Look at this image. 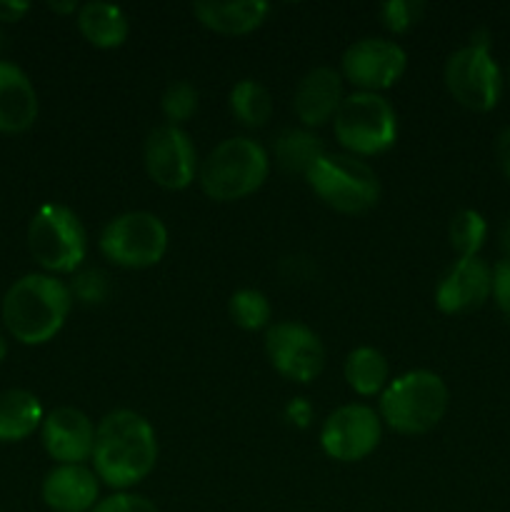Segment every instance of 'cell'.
<instances>
[{
  "instance_id": "1",
  "label": "cell",
  "mask_w": 510,
  "mask_h": 512,
  "mask_svg": "<svg viewBox=\"0 0 510 512\" xmlns=\"http://www.w3.org/2000/svg\"><path fill=\"white\" fill-rule=\"evenodd\" d=\"M93 473L108 488L128 490L153 473L158 435L148 418L135 410H113L95 428Z\"/></svg>"
},
{
  "instance_id": "2",
  "label": "cell",
  "mask_w": 510,
  "mask_h": 512,
  "mask_svg": "<svg viewBox=\"0 0 510 512\" xmlns=\"http://www.w3.org/2000/svg\"><path fill=\"white\" fill-rule=\"evenodd\" d=\"M73 308L70 285L55 275L30 273L15 280L3 298V323L23 345H43L60 333Z\"/></svg>"
},
{
  "instance_id": "3",
  "label": "cell",
  "mask_w": 510,
  "mask_h": 512,
  "mask_svg": "<svg viewBox=\"0 0 510 512\" xmlns=\"http://www.w3.org/2000/svg\"><path fill=\"white\" fill-rule=\"evenodd\" d=\"M450 393L433 370H408L385 385L378 415L400 435H423L443 420Z\"/></svg>"
},
{
  "instance_id": "4",
  "label": "cell",
  "mask_w": 510,
  "mask_h": 512,
  "mask_svg": "<svg viewBox=\"0 0 510 512\" xmlns=\"http://www.w3.org/2000/svg\"><path fill=\"white\" fill-rule=\"evenodd\" d=\"M268 173L270 158L263 145L245 135H235L210 150L198 168V183L208 198L230 203L255 193Z\"/></svg>"
},
{
  "instance_id": "5",
  "label": "cell",
  "mask_w": 510,
  "mask_h": 512,
  "mask_svg": "<svg viewBox=\"0 0 510 512\" xmlns=\"http://www.w3.org/2000/svg\"><path fill=\"white\" fill-rule=\"evenodd\" d=\"M333 130L338 143L355 158L380 155L398 140V113L385 95L355 90L345 95L333 115Z\"/></svg>"
},
{
  "instance_id": "6",
  "label": "cell",
  "mask_w": 510,
  "mask_h": 512,
  "mask_svg": "<svg viewBox=\"0 0 510 512\" xmlns=\"http://www.w3.org/2000/svg\"><path fill=\"white\" fill-rule=\"evenodd\" d=\"M305 180L313 193L338 213L360 215L378 205V175L365 160L350 153H323Z\"/></svg>"
},
{
  "instance_id": "7",
  "label": "cell",
  "mask_w": 510,
  "mask_h": 512,
  "mask_svg": "<svg viewBox=\"0 0 510 512\" xmlns=\"http://www.w3.org/2000/svg\"><path fill=\"white\" fill-rule=\"evenodd\" d=\"M28 250L40 268L50 273H75L88 255V233L70 208L45 203L30 218Z\"/></svg>"
},
{
  "instance_id": "8",
  "label": "cell",
  "mask_w": 510,
  "mask_h": 512,
  "mask_svg": "<svg viewBox=\"0 0 510 512\" xmlns=\"http://www.w3.org/2000/svg\"><path fill=\"white\" fill-rule=\"evenodd\" d=\"M100 253L120 268L158 265L168 250V228L148 210H128L100 230Z\"/></svg>"
},
{
  "instance_id": "9",
  "label": "cell",
  "mask_w": 510,
  "mask_h": 512,
  "mask_svg": "<svg viewBox=\"0 0 510 512\" xmlns=\"http://www.w3.org/2000/svg\"><path fill=\"white\" fill-rule=\"evenodd\" d=\"M445 85L460 105L475 113H488L498 105L503 75L490 55L488 40L478 38L450 55L445 63Z\"/></svg>"
},
{
  "instance_id": "10",
  "label": "cell",
  "mask_w": 510,
  "mask_h": 512,
  "mask_svg": "<svg viewBox=\"0 0 510 512\" xmlns=\"http://www.w3.org/2000/svg\"><path fill=\"white\" fill-rule=\"evenodd\" d=\"M383 420L370 405L348 403L325 418L320 428V448L340 463H358L380 445Z\"/></svg>"
},
{
  "instance_id": "11",
  "label": "cell",
  "mask_w": 510,
  "mask_h": 512,
  "mask_svg": "<svg viewBox=\"0 0 510 512\" xmlns=\"http://www.w3.org/2000/svg\"><path fill=\"white\" fill-rule=\"evenodd\" d=\"M265 355L283 378L293 383H310L325 368L323 340L308 325L283 320L265 333Z\"/></svg>"
},
{
  "instance_id": "12",
  "label": "cell",
  "mask_w": 510,
  "mask_h": 512,
  "mask_svg": "<svg viewBox=\"0 0 510 512\" xmlns=\"http://www.w3.org/2000/svg\"><path fill=\"white\" fill-rule=\"evenodd\" d=\"M143 163L150 178L165 190H183L198 178V150L180 125L153 128L143 145Z\"/></svg>"
},
{
  "instance_id": "13",
  "label": "cell",
  "mask_w": 510,
  "mask_h": 512,
  "mask_svg": "<svg viewBox=\"0 0 510 512\" xmlns=\"http://www.w3.org/2000/svg\"><path fill=\"white\" fill-rule=\"evenodd\" d=\"M408 55L395 40L360 38L340 58V75L365 93H380L403 78Z\"/></svg>"
},
{
  "instance_id": "14",
  "label": "cell",
  "mask_w": 510,
  "mask_h": 512,
  "mask_svg": "<svg viewBox=\"0 0 510 512\" xmlns=\"http://www.w3.org/2000/svg\"><path fill=\"white\" fill-rule=\"evenodd\" d=\"M43 448L58 465H83L90 460L95 445V425L83 410L55 408L40 425Z\"/></svg>"
},
{
  "instance_id": "15",
  "label": "cell",
  "mask_w": 510,
  "mask_h": 512,
  "mask_svg": "<svg viewBox=\"0 0 510 512\" xmlns=\"http://www.w3.org/2000/svg\"><path fill=\"white\" fill-rule=\"evenodd\" d=\"M493 293V270L480 258H458L435 288L440 313L458 315L480 308Z\"/></svg>"
},
{
  "instance_id": "16",
  "label": "cell",
  "mask_w": 510,
  "mask_h": 512,
  "mask_svg": "<svg viewBox=\"0 0 510 512\" xmlns=\"http://www.w3.org/2000/svg\"><path fill=\"white\" fill-rule=\"evenodd\" d=\"M343 75L330 65L308 70L293 95V110L305 128H320L338 113L343 103Z\"/></svg>"
},
{
  "instance_id": "17",
  "label": "cell",
  "mask_w": 510,
  "mask_h": 512,
  "mask_svg": "<svg viewBox=\"0 0 510 512\" xmlns=\"http://www.w3.org/2000/svg\"><path fill=\"white\" fill-rule=\"evenodd\" d=\"M40 493L55 512H90L100 500V483L85 465H55L45 475Z\"/></svg>"
},
{
  "instance_id": "18",
  "label": "cell",
  "mask_w": 510,
  "mask_h": 512,
  "mask_svg": "<svg viewBox=\"0 0 510 512\" xmlns=\"http://www.w3.org/2000/svg\"><path fill=\"white\" fill-rule=\"evenodd\" d=\"M38 120V93L18 65L0 60V133H25Z\"/></svg>"
},
{
  "instance_id": "19",
  "label": "cell",
  "mask_w": 510,
  "mask_h": 512,
  "mask_svg": "<svg viewBox=\"0 0 510 512\" xmlns=\"http://www.w3.org/2000/svg\"><path fill=\"white\" fill-rule=\"evenodd\" d=\"M270 5L265 0H198L193 3V15L205 25L223 35L253 33L268 18Z\"/></svg>"
},
{
  "instance_id": "20",
  "label": "cell",
  "mask_w": 510,
  "mask_h": 512,
  "mask_svg": "<svg viewBox=\"0 0 510 512\" xmlns=\"http://www.w3.org/2000/svg\"><path fill=\"white\" fill-rule=\"evenodd\" d=\"M78 30L90 45L108 50L128 40L130 20L120 5L93 0L78 8Z\"/></svg>"
},
{
  "instance_id": "21",
  "label": "cell",
  "mask_w": 510,
  "mask_h": 512,
  "mask_svg": "<svg viewBox=\"0 0 510 512\" xmlns=\"http://www.w3.org/2000/svg\"><path fill=\"white\" fill-rule=\"evenodd\" d=\"M43 425V408L33 393L10 388L0 393V443H20Z\"/></svg>"
},
{
  "instance_id": "22",
  "label": "cell",
  "mask_w": 510,
  "mask_h": 512,
  "mask_svg": "<svg viewBox=\"0 0 510 512\" xmlns=\"http://www.w3.org/2000/svg\"><path fill=\"white\" fill-rule=\"evenodd\" d=\"M345 380L350 388L363 398L383 393L385 385L390 383V365L380 350L370 348V345H360V348L350 350L343 365Z\"/></svg>"
},
{
  "instance_id": "23",
  "label": "cell",
  "mask_w": 510,
  "mask_h": 512,
  "mask_svg": "<svg viewBox=\"0 0 510 512\" xmlns=\"http://www.w3.org/2000/svg\"><path fill=\"white\" fill-rule=\"evenodd\" d=\"M273 148H275V160H278L280 168H283L285 173H293V175L295 173L308 175V170L313 168V165L320 160V155L325 153L318 135L310 133L308 128L280 130Z\"/></svg>"
},
{
  "instance_id": "24",
  "label": "cell",
  "mask_w": 510,
  "mask_h": 512,
  "mask_svg": "<svg viewBox=\"0 0 510 512\" xmlns=\"http://www.w3.org/2000/svg\"><path fill=\"white\" fill-rule=\"evenodd\" d=\"M230 113L248 128H260L273 115V98L263 83L245 78L230 90Z\"/></svg>"
},
{
  "instance_id": "25",
  "label": "cell",
  "mask_w": 510,
  "mask_h": 512,
  "mask_svg": "<svg viewBox=\"0 0 510 512\" xmlns=\"http://www.w3.org/2000/svg\"><path fill=\"white\" fill-rule=\"evenodd\" d=\"M228 313L230 320L243 330L270 328V318H273L268 295L255 288L235 290L228 300Z\"/></svg>"
},
{
  "instance_id": "26",
  "label": "cell",
  "mask_w": 510,
  "mask_h": 512,
  "mask_svg": "<svg viewBox=\"0 0 510 512\" xmlns=\"http://www.w3.org/2000/svg\"><path fill=\"white\" fill-rule=\"evenodd\" d=\"M485 235H488V223L478 210H458L450 220L448 238L455 253L460 258H478V250L483 248Z\"/></svg>"
},
{
  "instance_id": "27",
  "label": "cell",
  "mask_w": 510,
  "mask_h": 512,
  "mask_svg": "<svg viewBox=\"0 0 510 512\" xmlns=\"http://www.w3.org/2000/svg\"><path fill=\"white\" fill-rule=\"evenodd\" d=\"M160 110L170 125H180L190 120L198 110V90L188 80H173L160 98Z\"/></svg>"
},
{
  "instance_id": "28",
  "label": "cell",
  "mask_w": 510,
  "mask_h": 512,
  "mask_svg": "<svg viewBox=\"0 0 510 512\" xmlns=\"http://www.w3.org/2000/svg\"><path fill=\"white\" fill-rule=\"evenodd\" d=\"M423 10L425 5L420 0H388L380 5V18L390 33H405L418 23Z\"/></svg>"
},
{
  "instance_id": "29",
  "label": "cell",
  "mask_w": 510,
  "mask_h": 512,
  "mask_svg": "<svg viewBox=\"0 0 510 512\" xmlns=\"http://www.w3.org/2000/svg\"><path fill=\"white\" fill-rule=\"evenodd\" d=\"M70 293L73 298H78L80 303H103L110 293V283H108V275L100 273V270H83L73 278L70 283Z\"/></svg>"
},
{
  "instance_id": "30",
  "label": "cell",
  "mask_w": 510,
  "mask_h": 512,
  "mask_svg": "<svg viewBox=\"0 0 510 512\" xmlns=\"http://www.w3.org/2000/svg\"><path fill=\"white\" fill-rule=\"evenodd\" d=\"M90 512H160V510L155 508L153 500H148L145 495L118 490V493L98 500V505H95Z\"/></svg>"
},
{
  "instance_id": "31",
  "label": "cell",
  "mask_w": 510,
  "mask_h": 512,
  "mask_svg": "<svg viewBox=\"0 0 510 512\" xmlns=\"http://www.w3.org/2000/svg\"><path fill=\"white\" fill-rule=\"evenodd\" d=\"M493 295L498 308L510 318V260H500L493 270Z\"/></svg>"
},
{
  "instance_id": "32",
  "label": "cell",
  "mask_w": 510,
  "mask_h": 512,
  "mask_svg": "<svg viewBox=\"0 0 510 512\" xmlns=\"http://www.w3.org/2000/svg\"><path fill=\"white\" fill-rule=\"evenodd\" d=\"M285 420L290 425H295L298 430L310 428V420H313V405L305 398H293L288 405H285Z\"/></svg>"
},
{
  "instance_id": "33",
  "label": "cell",
  "mask_w": 510,
  "mask_h": 512,
  "mask_svg": "<svg viewBox=\"0 0 510 512\" xmlns=\"http://www.w3.org/2000/svg\"><path fill=\"white\" fill-rule=\"evenodd\" d=\"M30 10L28 3L23 0H0V23H15L23 18Z\"/></svg>"
},
{
  "instance_id": "34",
  "label": "cell",
  "mask_w": 510,
  "mask_h": 512,
  "mask_svg": "<svg viewBox=\"0 0 510 512\" xmlns=\"http://www.w3.org/2000/svg\"><path fill=\"white\" fill-rule=\"evenodd\" d=\"M498 160H500V168H503L505 178L510 180V128L503 130L498 138Z\"/></svg>"
},
{
  "instance_id": "35",
  "label": "cell",
  "mask_w": 510,
  "mask_h": 512,
  "mask_svg": "<svg viewBox=\"0 0 510 512\" xmlns=\"http://www.w3.org/2000/svg\"><path fill=\"white\" fill-rule=\"evenodd\" d=\"M48 8L50 10H55V13H78V8L80 5L75 3V0H68V3H58V0H55V3H48Z\"/></svg>"
},
{
  "instance_id": "36",
  "label": "cell",
  "mask_w": 510,
  "mask_h": 512,
  "mask_svg": "<svg viewBox=\"0 0 510 512\" xmlns=\"http://www.w3.org/2000/svg\"><path fill=\"white\" fill-rule=\"evenodd\" d=\"M500 248L505 250V255H508L510 260V220L503 225V230H500Z\"/></svg>"
},
{
  "instance_id": "37",
  "label": "cell",
  "mask_w": 510,
  "mask_h": 512,
  "mask_svg": "<svg viewBox=\"0 0 510 512\" xmlns=\"http://www.w3.org/2000/svg\"><path fill=\"white\" fill-rule=\"evenodd\" d=\"M5 355H8V343H5V338L0 335V363L5 360Z\"/></svg>"
}]
</instances>
